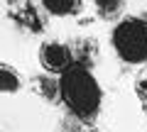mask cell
<instances>
[{
	"mask_svg": "<svg viewBox=\"0 0 147 132\" xmlns=\"http://www.w3.org/2000/svg\"><path fill=\"white\" fill-rule=\"evenodd\" d=\"M59 101L64 103L69 113L81 122H93L100 113L103 103V90H100L96 76L91 69L71 64L61 76H59Z\"/></svg>",
	"mask_w": 147,
	"mask_h": 132,
	"instance_id": "1",
	"label": "cell"
},
{
	"mask_svg": "<svg viewBox=\"0 0 147 132\" xmlns=\"http://www.w3.org/2000/svg\"><path fill=\"white\" fill-rule=\"evenodd\" d=\"M110 44L115 54L125 64H145L147 61V20L145 17H123L113 32Z\"/></svg>",
	"mask_w": 147,
	"mask_h": 132,
	"instance_id": "2",
	"label": "cell"
},
{
	"mask_svg": "<svg viewBox=\"0 0 147 132\" xmlns=\"http://www.w3.org/2000/svg\"><path fill=\"white\" fill-rule=\"evenodd\" d=\"M39 64H42L44 74H49V76H61L64 71L74 64V56H71L69 44L44 42L42 47H39Z\"/></svg>",
	"mask_w": 147,
	"mask_h": 132,
	"instance_id": "3",
	"label": "cell"
},
{
	"mask_svg": "<svg viewBox=\"0 0 147 132\" xmlns=\"http://www.w3.org/2000/svg\"><path fill=\"white\" fill-rule=\"evenodd\" d=\"M7 15H10V20H15L17 25H20L22 29H27V32H42L44 29V20L39 17V10H37V5H32V3L10 5Z\"/></svg>",
	"mask_w": 147,
	"mask_h": 132,
	"instance_id": "4",
	"label": "cell"
},
{
	"mask_svg": "<svg viewBox=\"0 0 147 132\" xmlns=\"http://www.w3.org/2000/svg\"><path fill=\"white\" fill-rule=\"evenodd\" d=\"M71 49V56H74V64H79V66H86L91 69L96 61H98V42L91 37H81V39H74L69 44Z\"/></svg>",
	"mask_w": 147,
	"mask_h": 132,
	"instance_id": "5",
	"label": "cell"
},
{
	"mask_svg": "<svg viewBox=\"0 0 147 132\" xmlns=\"http://www.w3.org/2000/svg\"><path fill=\"white\" fill-rule=\"evenodd\" d=\"M32 90L39 98H44L47 103L59 101V81L49 74H42V76H37V78H32Z\"/></svg>",
	"mask_w": 147,
	"mask_h": 132,
	"instance_id": "6",
	"label": "cell"
},
{
	"mask_svg": "<svg viewBox=\"0 0 147 132\" xmlns=\"http://www.w3.org/2000/svg\"><path fill=\"white\" fill-rule=\"evenodd\" d=\"M42 7L49 15L66 17V15H79L81 7H84V3H81V0H44Z\"/></svg>",
	"mask_w": 147,
	"mask_h": 132,
	"instance_id": "7",
	"label": "cell"
},
{
	"mask_svg": "<svg viewBox=\"0 0 147 132\" xmlns=\"http://www.w3.org/2000/svg\"><path fill=\"white\" fill-rule=\"evenodd\" d=\"M22 88V76L12 66L0 64V93H17Z\"/></svg>",
	"mask_w": 147,
	"mask_h": 132,
	"instance_id": "8",
	"label": "cell"
},
{
	"mask_svg": "<svg viewBox=\"0 0 147 132\" xmlns=\"http://www.w3.org/2000/svg\"><path fill=\"white\" fill-rule=\"evenodd\" d=\"M93 7H96V15L100 20H115V17L123 15L125 3H120V0H96Z\"/></svg>",
	"mask_w": 147,
	"mask_h": 132,
	"instance_id": "9",
	"label": "cell"
},
{
	"mask_svg": "<svg viewBox=\"0 0 147 132\" xmlns=\"http://www.w3.org/2000/svg\"><path fill=\"white\" fill-rule=\"evenodd\" d=\"M135 93H137V98H140L142 108H145V113H147V74L137 78V83H135Z\"/></svg>",
	"mask_w": 147,
	"mask_h": 132,
	"instance_id": "10",
	"label": "cell"
}]
</instances>
